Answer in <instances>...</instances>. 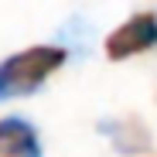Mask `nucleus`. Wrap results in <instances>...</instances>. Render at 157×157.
I'll return each mask as SVG.
<instances>
[{
  "instance_id": "obj_1",
  "label": "nucleus",
  "mask_w": 157,
  "mask_h": 157,
  "mask_svg": "<svg viewBox=\"0 0 157 157\" xmlns=\"http://www.w3.org/2000/svg\"><path fill=\"white\" fill-rule=\"evenodd\" d=\"M68 62V51L62 44H34L0 62V102L34 96L48 75H55Z\"/></svg>"
},
{
  "instance_id": "obj_3",
  "label": "nucleus",
  "mask_w": 157,
  "mask_h": 157,
  "mask_svg": "<svg viewBox=\"0 0 157 157\" xmlns=\"http://www.w3.org/2000/svg\"><path fill=\"white\" fill-rule=\"evenodd\" d=\"M99 133L106 137L120 154L137 157L150 150V130L137 116H116V120H99Z\"/></svg>"
},
{
  "instance_id": "obj_2",
  "label": "nucleus",
  "mask_w": 157,
  "mask_h": 157,
  "mask_svg": "<svg viewBox=\"0 0 157 157\" xmlns=\"http://www.w3.org/2000/svg\"><path fill=\"white\" fill-rule=\"evenodd\" d=\"M102 48H106L109 62H123V58H133V55H144V51L157 48V14L140 10L133 17H126L120 28L109 31Z\"/></svg>"
},
{
  "instance_id": "obj_5",
  "label": "nucleus",
  "mask_w": 157,
  "mask_h": 157,
  "mask_svg": "<svg viewBox=\"0 0 157 157\" xmlns=\"http://www.w3.org/2000/svg\"><path fill=\"white\" fill-rule=\"evenodd\" d=\"M92 38H96V28H92V21L86 14H72L58 28V41L72 58H86L89 48H92Z\"/></svg>"
},
{
  "instance_id": "obj_4",
  "label": "nucleus",
  "mask_w": 157,
  "mask_h": 157,
  "mask_svg": "<svg viewBox=\"0 0 157 157\" xmlns=\"http://www.w3.org/2000/svg\"><path fill=\"white\" fill-rule=\"evenodd\" d=\"M0 157H41V137L28 116L0 120Z\"/></svg>"
}]
</instances>
